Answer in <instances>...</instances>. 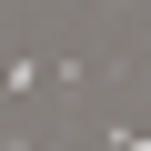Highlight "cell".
<instances>
[{
    "label": "cell",
    "instance_id": "obj_1",
    "mask_svg": "<svg viewBox=\"0 0 151 151\" xmlns=\"http://www.w3.org/2000/svg\"><path fill=\"white\" fill-rule=\"evenodd\" d=\"M101 141H111V151H151V131H131V121H111Z\"/></svg>",
    "mask_w": 151,
    "mask_h": 151
}]
</instances>
